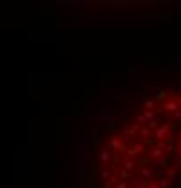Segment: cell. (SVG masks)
<instances>
[{
	"mask_svg": "<svg viewBox=\"0 0 181 188\" xmlns=\"http://www.w3.org/2000/svg\"><path fill=\"white\" fill-rule=\"evenodd\" d=\"M169 129H170L169 125L158 127V130H156V138H158V141H165V138H169Z\"/></svg>",
	"mask_w": 181,
	"mask_h": 188,
	"instance_id": "cell-1",
	"label": "cell"
},
{
	"mask_svg": "<svg viewBox=\"0 0 181 188\" xmlns=\"http://www.w3.org/2000/svg\"><path fill=\"white\" fill-rule=\"evenodd\" d=\"M109 143H111V148H114V150H120V152H123V150H125V145H123L116 136H111Z\"/></svg>",
	"mask_w": 181,
	"mask_h": 188,
	"instance_id": "cell-2",
	"label": "cell"
},
{
	"mask_svg": "<svg viewBox=\"0 0 181 188\" xmlns=\"http://www.w3.org/2000/svg\"><path fill=\"white\" fill-rule=\"evenodd\" d=\"M143 152V146L141 145H132L130 148H127V154H129V157H134V156H138V154H141Z\"/></svg>",
	"mask_w": 181,
	"mask_h": 188,
	"instance_id": "cell-3",
	"label": "cell"
},
{
	"mask_svg": "<svg viewBox=\"0 0 181 188\" xmlns=\"http://www.w3.org/2000/svg\"><path fill=\"white\" fill-rule=\"evenodd\" d=\"M139 168H141V177L147 181V183H149V181L154 177V172L149 168V166H139Z\"/></svg>",
	"mask_w": 181,
	"mask_h": 188,
	"instance_id": "cell-4",
	"label": "cell"
},
{
	"mask_svg": "<svg viewBox=\"0 0 181 188\" xmlns=\"http://www.w3.org/2000/svg\"><path fill=\"white\" fill-rule=\"evenodd\" d=\"M167 98H169V91L163 89V87H158V96H156V99H158V101H163V99H167Z\"/></svg>",
	"mask_w": 181,
	"mask_h": 188,
	"instance_id": "cell-5",
	"label": "cell"
},
{
	"mask_svg": "<svg viewBox=\"0 0 181 188\" xmlns=\"http://www.w3.org/2000/svg\"><path fill=\"white\" fill-rule=\"evenodd\" d=\"M163 110H167V112H176L178 110V103L176 101H167L165 107H163Z\"/></svg>",
	"mask_w": 181,
	"mask_h": 188,
	"instance_id": "cell-6",
	"label": "cell"
},
{
	"mask_svg": "<svg viewBox=\"0 0 181 188\" xmlns=\"http://www.w3.org/2000/svg\"><path fill=\"white\" fill-rule=\"evenodd\" d=\"M100 161H102L103 165H107L111 161V152L109 150H102V154H100Z\"/></svg>",
	"mask_w": 181,
	"mask_h": 188,
	"instance_id": "cell-7",
	"label": "cell"
},
{
	"mask_svg": "<svg viewBox=\"0 0 181 188\" xmlns=\"http://www.w3.org/2000/svg\"><path fill=\"white\" fill-rule=\"evenodd\" d=\"M136 168V163H134L132 159H127L125 163H123V170H127V172H130V170H134Z\"/></svg>",
	"mask_w": 181,
	"mask_h": 188,
	"instance_id": "cell-8",
	"label": "cell"
},
{
	"mask_svg": "<svg viewBox=\"0 0 181 188\" xmlns=\"http://www.w3.org/2000/svg\"><path fill=\"white\" fill-rule=\"evenodd\" d=\"M169 181H170V183H179V176H178L176 170H170L169 172Z\"/></svg>",
	"mask_w": 181,
	"mask_h": 188,
	"instance_id": "cell-9",
	"label": "cell"
},
{
	"mask_svg": "<svg viewBox=\"0 0 181 188\" xmlns=\"http://www.w3.org/2000/svg\"><path fill=\"white\" fill-rule=\"evenodd\" d=\"M158 186L159 188H170V181L167 177H161V179H158Z\"/></svg>",
	"mask_w": 181,
	"mask_h": 188,
	"instance_id": "cell-10",
	"label": "cell"
},
{
	"mask_svg": "<svg viewBox=\"0 0 181 188\" xmlns=\"http://www.w3.org/2000/svg\"><path fill=\"white\" fill-rule=\"evenodd\" d=\"M150 157H154V159L163 157V150H161V148H154V150H150Z\"/></svg>",
	"mask_w": 181,
	"mask_h": 188,
	"instance_id": "cell-11",
	"label": "cell"
},
{
	"mask_svg": "<svg viewBox=\"0 0 181 188\" xmlns=\"http://www.w3.org/2000/svg\"><path fill=\"white\" fill-rule=\"evenodd\" d=\"M134 186H136V188H145L147 186V181L139 179V177H134Z\"/></svg>",
	"mask_w": 181,
	"mask_h": 188,
	"instance_id": "cell-12",
	"label": "cell"
},
{
	"mask_svg": "<svg viewBox=\"0 0 181 188\" xmlns=\"http://www.w3.org/2000/svg\"><path fill=\"white\" fill-rule=\"evenodd\" d=\"M143 116H145V121H152V119L156 118V112H154V110H147Z\"/></svg>",
	"mask_w": 181,
	"mask_h": 188,
	"instance_id": "cell-13",
	"label": "cell"
},
{
	"mask_svg": "<svg viewBox=\"0 0 181 188\" xmlns=\"http://www.w3.org/2000/svg\"><path fill=\"white\" fill-rule=\"evenodd\" d=\"M154 107H156V101H154V99H147V101H145V109H149V110H152Z\"/></svg>",
	"mask_w": 181,
	"mask_h": 188,
	"instance_id": "cell-14",
	"label": "cell"
},
{
	"mask_svg": "<svg viewBox=\"0 0 181 188\" xmlns=\"http://www.w3.org/2000/svg\"><path fill=\"white\" fill-rule=\"evenodd\" d=\"M158 165H159V168H167V165H169V161H167L165 157H159V159H158Z\"/></svg>",
	"mask_w": 181,
	"mask_h": 188,
	"instance_id": "cell-15",
	"label": "cell"
},
{
	"mask_svg": "<svg viewBox=\"0 0 181 188\" xmlns=\"http://www.w3.org/2000/svg\"><path fill=\"white\" fill-rule=\"evenodd\" d=\"M120 177H123V179H127V177H132V174L130 172H127V170H120Z\"/></svg>",
	"mask_w": 181,
	"mask_h": 188,
	"instance_id": "cell-16",
	"label": "cell"
},
{
	"mask_svg": "<svg viewBox=\"0 0 181 188\" xmlns=\"http://www.w3.org/2000/svg\"><path fill=\"white\" fill-rule=\"evenodd\" d=\"M147 125H149V130H150V129H158V121H156V119H152V121H149Z\"/></svg>",
	"mask_w": 181,
	"mask_h": 188,
	"instance_id": "cell-17",
	"label": "cell"
},
{
	"mask_svg": "<svg viewBox=\"0 0 181 188\" xmlns=\"http://www.w3.org/2000/svg\"><path fill=\"white\" fill-rule=\"evenodd\" d=\"M145 188H159V186H158V183H156V181H149Z\"/></svg>",
	"mask_w": 181,
	"mask_h": 188,
	"instance_id": "cell-18",
	"label": "cell"
},
{
	"mask_svg": "<svg viewBox=\"0 0 181 188\" xmlns=\"http://www.w3.org/2000/svg\"><path fill=\"white\" fill-rule=\"evenodd\" d=\"M100 177H102V179H109V177H111V172H109V170H103Z\"/></svg>",
	"mask_w": 181,
	"mask_h": 188,
	"instance_id": "cell-19",
	"label": "cell"
},
{
	"mask_svg": "<svg viewBox=\"0 0 181 188\" xmlns=\"http://www.w3.org/2000/svg\"><path fill=\"white\" fill-rule=\"evenodd\" d=\"M116 188H129V185H127L125 181H120V183L116 185Z\"/></svg>",
	"mask_w": 181,
	"mask_h": 188,
	"instance_id": "cell-20",
	"label": "cell"
},
{
	"mask_svg": "<svg viewBox=\"0 0 181 188\" xmlns=\"http://www.w3.org/2000/svg\"><path fill=\"white\" fill-rule=\"evenodd\" d=\"M136 119H138L139 123H147V121H145V116H143V114H138V118H136Z\"/></svg>",
	"mask_w": 181,
	"mask_h": 188,
	"instance_id": "cell-21",
	"label": "cell"
},
{
	"mask_svg": "<svg viewBox=\"0 0 181 188\" xmlns=\"http://www.w3.org/2000/svg\"><path fill=\"white\" fill-rule=\"evenodd\" d=\"M149 134H150V130H149V129H143V130H141V136H145V138L149 136Z\"/></svg>",
	"mask_w": 181,
	"mask_h": 188,
	"instance_id": "cell-22",
	"label": "cell"
},
{
	"mask_svg": "<svg viewBox=\"0 0 181 188\" xmlns=\"http://www.w3.org/2000/svg\"><path fill=\"white\" fill-rule=\"evenodd\" d=\"M176 92H178L176 87H170V89H169V94H176Z\"/></svg>",
	"mask_w": 181,
	"mask_h": 188,
	"instance_id": "cell-23",
	"label": "cell"
},
{
	"mask_svg": "<svg viewBox=\"0 0 181 188\" xmlns=\"http://www.w3.org/2000/svg\"><path fill=\"white\" fill-rule=\"evenodd\" d=\"M176 168H178V170H181V159H178V163H176Z\"/></svg>",
	"mask_w": 181,
	"mask_h": 188,
	"instance_id": "cell-24",
	"label": "cell"
},
{
	"mask_svg": "<svg viewBox=\"0 0 181 188\" xmlns=\"http://www.w3.org/2000/svg\"><path fill=\"white\" fill-rule=\"evenodd\" d=\"M103 188H111V183H103Z\"/></svg>",
	"mask_w": 181,
	"mask_h": 188,
	"instance_id": "cell-25",
	"label": "cell"
},
{
	"mask_svg": "<svg viewBox=\"0 0 181 188\" xmlns=\"http://www.w3.org/2000/svg\"><path fill=\"white\" fill-rule=\"evenodd\" d=\"M178 146H179V152H181V139L178 141Z\"/></svg>",
	"mask_w": 181,
	"mask_h": 188,
	"instance_id": "cell-26",
	"label": "cell"
},
{
	"mask_svg": "<svg viewBox=\"0 0 181 188\" xmlns=\"http://www.w3.org/2000/svg\"><path fill=\"white\" fill-rule=\"evenodd\" d=\"M179 107H181V96H179Z\"/></svg>",
	"mask_w": 181,
	"mask_h": 188,
	"instance_id": "cell-27",
	"label": "cell"
}]
</instances>
